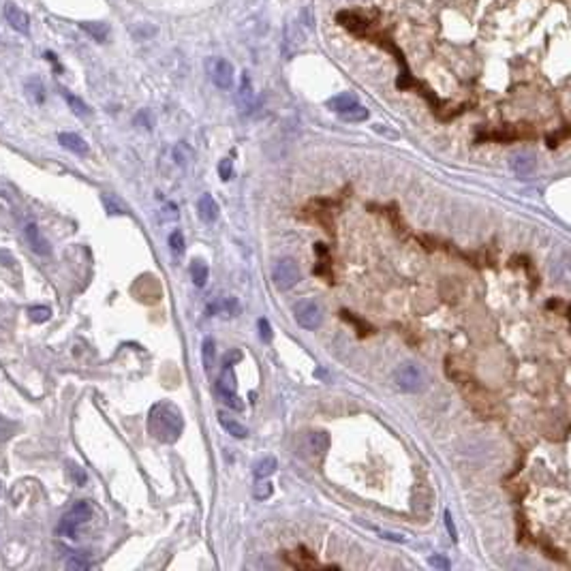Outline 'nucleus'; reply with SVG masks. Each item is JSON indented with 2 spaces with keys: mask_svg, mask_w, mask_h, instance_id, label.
Segmentation results:
<instances>
[{
  "mask_svg": "<svg viewBox=\"0 0 571 571\" xmlns=\"http://www.w3.org/2000/svg\"><path fill=\"white\" fill-rule=\"evenodd\" d=\"M148 430L161 443H176L184 430V417L172 402H156L148 415Z\"/></svg>",
  "mask_w": 571,
  "mask_h": 571,
  "instance_id": "nucleus-1",
  "label": "nucleus"
},
{
  "mask_svg": "<svg viewBox=\"0 0 571 571\" xmlns=\"http://www.w3.org/2000/svg\"><path fill=\"white\" fill-rule=\"evenodd\" d=\"M92 516V507H90V503L88 500H80L75 503V505L66 512L58 524V533L64 535V537H69V540H75L80 528L88 522V518Z\"/></svg>",
  "mask_w": 571,
  "mask_h": 571,
  "instance_id": "nucleus-2",
  "label": "nucleus"
},
{
  "mask_svg": "<svg viewBox=\"0 0 571 571\" xmlns=\"http://www.w3.org/2000/svg\"><path fill=\"white\" fill-rule=\"evenodd\" d=\"M216 394H218V398L225 402V405H227L229 409H236V411H242V409H244L242 398L236 394V377H233L231 366H227V364H225L223 373H221V377H218Z\"/></svg>",
  "mask_w": 571,
  "mask_h": 571,
  "instance_id": "nucleus-3",
  "label": "nucleus"
},
{
  "mask_svg": "<svg viewBox=\"0 0 571 571\" xmlns=\"http://www.w3.org/2000/svg\"><path fill=\"white\" fill-rule=\"evenodd\" d=\"M208 66V75L214 82L216 88L221 90H231L233 84H236V71H233V64L225 58H208L206 60Z\"/></svg>",
  "mask_w": 571,
  "mask_h": 571,
  "instance_id": "nucleus-4",
  "label": "nucleus"
},
{
  "mask_svg": "<svg viewBox=\"0 0 571 571\" xmlns=\"http://www.w3.org/2000/svg\"><path fill=\"white\" fill-rule=\"evenodd\" d=\"M295 321L304 329H317L323 323V311L315 299H302L293 309Z\"/></svg>",
  "mask_w": 571,
  "mask_h": 571,
  "instance_id": "nucleus-5",
  "label": "nucleus"
},
{
  "mask_svg": "<svg viewBox=\"0 0 571 571\" xmlns=\"http://www.w3.org/2000/svg\"><path fill=\"white\" fill-rule=\"evenodd\" d=\"M394 379L402 392H420L424 387V373L411 362L398 366L394 373Z\"/></svg>",
  "mask_w": 571,
  "mask_h": 571,
  "instance_id": "nucleus-6",
  "label": "nucleus"
},
{
  "mask_svg": "<svg viewBox=\"0 0 571 571\" xmlns=\"http://www.w3.org/2000/svg\"><path fill=\"white\" fill-rule=\"evenodd\" d=\"M272 279H274V285H276L281 291L291 289V287L297 285V281H299V267H297V263H295L291 257L279 259L276 265H274Z\"/></svg>",
  "mask_w": 571,
  "mask_h": 571,
  "instance_id": "nucleus-7",
  "label": "nucleus"
},
{
  "mask_svg": "<svg viewBox=\"0 0 571 571\" xmlns=\"http://www.w3.org/2000/svg\"><path fill=\"white\" fill-rule=\"evenodd\" d=\"M304 39H306V35H304V30H302V20H289L285 26V35H283V50L287 52V58L299 50Z\"/></svg>",
  "mask_w": 571,
  "mask_h": 571,
  "instance_id": "nucleus-8",
  "label": "nucleus"
},
{
  "mask_svg": "<svg viewBox=\"0 0 571 571\" xmlns=\"http://www.w3.org/2000/svg\"><path fill=\"white\" fill-rule=\"evenodd\" d=\"M255 107H257L255 90H253L251 77L244 73V75H242V82H240V88H238V110H240L242 116H246V114H251Z\"/></svg>",
  "mask_w": 571,
  "mask_h": 571,
  "instance_id": "nucleus-9",
  "label": "nucleus"
},
{
  "mask_svg": "<svg viewBox=\"0 0 571 571\" xmlns=\"http://www.w3.org/2000/svg\"><path fill=\"white\" fill-rule=\"evenodd\" d=\"M5 17L9 22V26L17 32H22V35H28V30H30V17L26 15L24 9H20L17 5L13 3H7L5 5Z\"/></svg>",
  "mask_w": 571,
  "mask_h": 571,
  "instance_id": "nucleus-10",
  "label": "nucleus"
},
{
  "mask_svg": "<svg viewBox=\"0 0 571 571\" xmlns=\"http://www.w3.org/2000/svg\"><path fill=\"white\" fill-rule=\"evenodd\" d=\"M197 214H199V218L204 221V223L212 225L218 218V204H216V199L212 195H208V193L201 195L197 199Z\"/></svg>",
  "mask_w": 571,
  "mask_h": 571,
  "instance_id": "nucleus-11",
  "label": "nucleus"
},
{
  "mask_svg": "<svg viewBox=\"0 0 571 571\" xmlns=\"http://www.w3.org/2000/svg\"><path fill=\"white\" fill-rule=\"evenodd\" d=\"M339 24L345 26L347 30L355 32V35H366V30H368V22L366 17L357 15V13H351V11H341L339 13Z\"/></svg>",
  "mask_w": 571,
  "mask_h": 571,
  "instance_id": "nucleus-12",
  "label": "nucleus"
},
{
  "mask_svg": "<svg viewBox=\"0 0 571 571\" xmlns=\"http://www.w3.org/2000/svg\"><path fill=\"white\" fill-rule=\"evenodd\" d=\"M512 172L520 178H528L533 172H535V158L528 154V152H520V154H514L512 161Z\"/></svg>",
  "mask_w": 571,
  "mask_h": 571,
  "instance_id": "nucleus-13",
  "label": "nucleus"
},
{
  "mask_svg": "<svg viewBox=\"0 0 571 571\" xmlns=\"http://www.w3.org/2000/svg\"><path fill=\"white\" fill-rule=\"evenodd\" d=\"M58 142H60L62 148L71 150V152H75V154H86V152H88V144L77 135V133H60V135H58Z\"/></svg>",
  "mask_w": 571,
  "mask_h": 571,
  "instance_id": "nucleus-14",
  "label": "nucleus"
},
{
  "mask_svg": "<svg viewBox=\"0 0 571 571\" xmlns=\"http://www.w3.org/2000/svg\"><path fill=\"white\" fill-rule=\"evenodd\" d=\"M353 105H357V96L351 94V92H341V94H336V96H332L327 101V107L332 112H336V114H343V112H347Z\"/></svg>",
  "mask_w": 571,
  "mask_h": 571,
  "instance_id": "nucleus-15",
  "label": "nucleus"
},
{
  "mask_svg": "<svg viewBox=\"0 0 571 571\" xmlns=\"http://www.w3.org/2000/svg\"><path fill=\"white\" fill-rule=\"evenodd\" d=\"M276 468H279L276 458H274V456H265V458H261L259 462H255L253 473H255L257 480H265V477H270V475L276 471Z\"/></svg>",
  "mask_w": 571,
  "mask_h": 571,
  "instance_id": "nucleus-16",
  "label": "nucleus"
},
{
  "mask_svg": "<svg viewBox=\"0 0 571 571\" xmlns=\"http://www.w3.org/2000/svg\"><path fill=\"white\" fill-rule=\"evenodd\" d=\"M26 236H28V242L32 244V249H35L39 255H47L50 249H47V240L41 238V233H39V227L35 223H30L26 227Z\"/></svg>",
  "mask_w": 571,
  "mask_h": 571,
  "instance_id": "nucleus-17",
  "label": "nucleus"
},
{
  "mask_svg": "<svg viewBox=\"0 0 571 571\" xmlns=\"http://www.w3.org/2000/svg\"><path fill=\"white\" fill-rule=\"evenodd\" d=\"M218 422L231 436H236V439H246V436H249V430L240 422H236V420L225 415V413H218Z\"/></svg>",
  "mask_w": 571,
  "mask_h": 571,
  "instance_id": "nucleus-18",
  "label": "nucleus"
},
{
  "mask_svg": "<svg viewBox=\"0 0 571 571\" xmlns=\"http://www.w3.org/2000/svg\"><path fill=\"white\" fill-rule=\"evenodd\" d=\"M208 276H210V270H208V265L201 261V259H195L193 263H191V279H193V283H195V287H206V283H208Z\"/></svg>",
  "mask_w": 571,
  "mask_h": 571,
  "instance_id": "nucleus-19",
  "label": "nucleus"
},
{
  "mask_svg": "<svg viewBox=\"0 0 571 571\" xmlns=\"http://www.w3.org/2000/svg\"><path fill=\"white\" fill-rule=\"evenodd\" d=\"M80 28L86 30L88 35H90L92 39H96V41H105L107 35H110V28H107V24H103V22H82Z\"/></svg>",
  "mask_w": 571,
  "mask_h": 571,
  "instance_id": "nucleus-20",
  "label": "nucleus"
},
{
  "mask_svg": "<svg viewBox=\"0 0 571 571\" xmlns=\"http://www.w3.org/2000/svg\"><path fill=\"white\" fill-rule=\"evenodd\" d=\"M214 355H216V345H214L212 336H208V339H204V345H201V357H204V368H206V371H210V368H212Z\"/></svg>",
  "mask_w": 571,
  "mask_h": 571,
  "instance_id": "nucleus-21",
  "label": "nucleus"
},
{
  "mask_svg": "<svg viewBox=\"0 0 571 571\" xmlns=\"http://www.w3.org/2000/svg\"><path fill=\"white\" fill-rule=\"evenodd\" d=\"M309 450L313 454H323L327 450V434L325 432H311L309 434Z\"/></svg>",
  "mask_w": 571,
  "mask_h": 571,
  "instance_id": "nucleus-22",
  "label": "nucleus"
},
{
  "mask_svg": "<svg viewBox=\"0 0 571 571\" xmlns=\"http://www.w3.org/2000/svg\"><path fill=\"white\" fill-rule=\"evenodd\" d=\"M345 122H364L368 116H371V112H368L366 107H362L359 103L357 105H353V107H349L347 112H343V114H339Z\"/></svg>",
  "mask_w": 571,
  "mask_h": 571,
  "instance_id": "nucleus-23",
  "label": "nucleus"
},
{
  "mask_svg": "<svg viewBox=\"0 0 571 571\" xmlns=\"http://www.w3.org/2000/svg\"><path fill=\"white\" fill-rule=\"evenodd\" d=\"M170 249H172V253H174V255H178V257H182V255H184V251H186V242H184V233H182L180 229H176V231H172V233H170Z\"/></svg>",
  "mask_w": 571,
  "mask_h": 571,
  "instance_id": "nucleus-24",
  "label": "nucleus"
},
{
  "mask_svg": "<svg viewBox=\"0 0 571 571\" xmlns=\"http://www.w3.org/2000/svg\"><path fill=\"white\" fill-rule=\"evenodd\" d=\"M64 98H66V103H69V107H71L77 116H82V118L90 116V107L84 103L82 98H77V96H73V94H69V92H64Z\"/></svg>",
  "mask_w": 571,
  "mask_h": 571,
  "instance_id": "nucleus-25",
  "label": "nucleus"
},
{
  "mask_svg": "<svg viewBox=\"0 0 571 571\" xmlns=\"http://www.w3.org/2000/svg\"><path fill=\"white\" fill-rule=\"evenodd\" d=\"M15 428H17V424H15V422L7 420L5 415H0V443L9 441L11 436H13V432H15Z\"/></svg>",
  "mask_w": 571,
  "mask_h": 571,
  "instance_id": "nucleus-26",
  "label": "nucleus"
},
{
  "mask_svg": "<svg viewBox=\"0 0 571 571\" xmlns=\"http://www.w3.org/2000/svg\"><path fill=\"white\" fill-rule=\"evenodd\" d=\"M26 92H28V96H30L32 101H35V103H43L45 94H43V86H41V82H39V80H35V82H28Z\"/></svg>",
  "mask_w": 571,
  "mask_h": 571,
  "instance_id": "nucleus-27",
  "label": "nucleus"
},
{
  "mask_svg": "<svg viewBox=\"0 0 571 571\" xmlns=\"http://www.w3.org/2000/svg\"><path fill=\"white\" fill-rule=\"evenodd\" d=\"M272 492H274V488H272V484H270V482H267V477L257 482V486H255V498H259V500H263V498H270V496H272Z\"/></svg>",
  "mask_w": 571,
  "mask_h": 571,
  "instance_id": "nucleus-28",
  "label": "nucleus"
},
{
  "mask_svg": "<svg viewBox=\"0 0 571 571\" xmlns=\"http://www.w3.org/2000/svg\"><path fill=\"white\" fill-rule=\"evenodd\" d=\"M28 315H30V319L35 321V323H45L52 317V311L47 306H35V309L28 311Z\"/></svg>",
  "mask_w": 571,
  "mask_h": 571,
  "instance_id": "nucleus-29",
  "label": "nucleus"
},
{
  "mask_svg": "<svg viewBox=\"0 0 571 571\" xmlns=\"http://www.w3.org/2000/svg\"><path fill=\"white\" fill-rule=\"evenodd\" d=\"M191 154H193V152H191V148H188L184 142H182V144H178V146L174 148V158H176V163H178V165H182V167H184V165L191 161Z\"/></svg>",
  "mask_w": 571,
  "mask_h": 571,
  "instance_id": "nucleus-30",
  "label": "nucleus"
},
{
  "mask_svg": "<svg viewBox=\"0 0 571 571\" xmlns=\"http://www.w3.org/2000/svg\"><path fill=\"white\" fill-rule=\"evenodd\" d=\"M218 176H221L223 182H227V180L233 178V161L231 158H223L218 163Z\"/></svg>",
  "mask_w": 571,
  "mask_h": 571,
  "instance_id": "nucleus-31",
  "label": "nucleus"
},
{
  "mask_svg": "<svg viewBox=\"0 0 571 571\" xmlns=\"http://www.w3.org/2000/svg\"><path fill=\"white\" fill-rule=\"evenodd\" d=\"M257 325H259V336H261V341H263V343H270V341H272V325H270V321L261 317V319L257 321Z\"/></svg>",
  "mask_w": 571,
  "mask_h": 571,
  "instance_id": "nucleus-32",
  "label": "nucleus"
},
{
  "mask_svg": "<svg viewBox=\"0 0 571 571\" xmlns=\"http://www.w3.org/2000/svg\"><path fill=\"white\" fill-rule=\"evenodd\" d=\"M103 204H105V208H107L110 214H124V208L118 204V201L112 195H103Z\"/></svg>",
  "mask_w": 571,
  "mask_h": 571,
  "instance_id": "nucleus-33",
  "label": "nucleus"
},
{
  "mask_svg": "<svg viewBox=\"0 0 571 571\" xmlns=\"http://www.w3.org/2000/svg\"><path fill=\"white\" fill-rule=\"evenodd\" d=\"M66 567H69V569H88L90 561H86L82 554H73L69 561H66Z\"/></svg>",
  "mask_w": 571,
  "mask_h": 571,
  "instance_id": "nucleus-34",
  "label": "nucleus"
},
{
  "mask_svg": "<svg viewBox=\"0 0 571 571\" xmlns=\"http://www.w3.org/2000/svg\"><path fill=\"white\" fill-rule=\"evenodd\" d=\"M428 563H430L432 567H436V569H450V561H447V558H443L441 554H434V556H430V558H428Z\"/></svg>",
  "mask_w": 571,
  "mask_h": 571,
  "instance_id": "nucleus-35",
  "label": "nucleus"
},
{
  "mask_svg": "<svg viewBox=\"0 0 571 571\" xmlns=\"http://www.w3.org/2000/svg\"><path fill=\"white\" fill-rule=\"evenodd\" d=\"M445 524H447V531L452 535V540H458V531H456V524H454V518L450 512H445Z\"/></svg>",
  "mask_w": 571,
  "mask_h": 571,
  "instance_id": "nucleus-36",
  "label": "nucleus"
},
{
  "mask_svg": "<svg viewBox=\"0 0 571 571\" xmlns=\"http://www.w3.org/2000/svg\"><path fill=\"white\" fill-rule=\"evenodd\" d=\"M73 475L77 477V484H86V475H84V473L80 471L77 466H73Z\"/></svg>",
  "mask_w": 571,
  "mask_h": 571,
  "instance_id": "nucleus-37",
  "label": "nucleus"
}]
</instances>
